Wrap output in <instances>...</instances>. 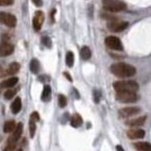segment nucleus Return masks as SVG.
<instances>
[{
  "label": "nucleus",
  "instance_id": "4",
  "mask_svg": "<svg viewBox=\"0 0 151 151\" xmlns=\"http://www.w3.org/2000/svg\"><path fill=\"white\" fill-rule=\"evenodd\" d=\"M116 99L122 103H134L138 100V95L134 92H117Z\"/></svg>",
  "mask_w": 151,
  "mask_h": 151
},
{
  "label": "nucleus",
  "instance_id": "2",
  "mask_svg": "<svg viewBox=\"0 0 151 151\" xmlns=\"http://www.w3.org/2000/svg\"><path fill=\"white\" fill-rule=\"evenodd\" d=\"M113 87L116 92H134L136 93L139 89L138 83L134 81H120L113 83Z\"/></svg>",
  "mask_w": 151,
  "mask_h": 151
},
{
  "label": "nucleus",
  "instance_id": "32",
  "mask_svg": "<svg viewBox=\"0 0 151 151\" xmlns=\"http://www.w3.org/2000/svg\"><path fill=\"white\" fill-rule=\"evenodd\" d=\"M6 76H7L6 70H4L2 67H1V66H0V78Z\"/></svg>",
  "mask_w": 151,
  "mask_h": 151
},
{
  "label": "nucleus",
  "instance_id": "36",
  "mask_svg": "<svg viewBox=\"0 0 151 151\" xmlns=\"http://www.w3.org/2000/svg\"><path fill=\"white\" fill-rule=\"evenodd\" d=\"M17 151H23V150H21V149H19V150H17Z\"/></svg>",
  "mask_w": 151,
  "mask_h": 151
},
{
  "label": "nucleus",
  "instance_id": "7",
  "mask_svg": "<svg viewBox=\"0 0 151 151\" xmlns=\"http://www.w3.org/2000/svg\"><path fill=\"white\" fill-rule=\"evenodd\" d=\"M14 47L7 40V37L5 36L2 38L0 44V57L9 56L14 52Z\"/></svg>",
  "mask_w": 151,
  "mask_h": 151
},
{
  "label": "nucleus",
  "instance_id": "34",
  "mask_svg": "<svg viewBox=\"0 0 151 151\" xmlns=\"http://www.w3.org/2000/svg\"><path fill=\"white\" fill-rule=\"evenodd\" d=\"M64 76H66V78L68 79V80L70 81H72V78H71V76H70V74H69V73L64 72Z\"/></svg>",
  "mask_w": 151,
  "mask_h": 151
},
{
  "label": "nucleus",
  "instance_id": "17",
  "mask_svg": "<svg viewBox=\"0 0 151 151\" xmlns=\"http://www.w3.org/2000/svg\"><path fill=\"white\" fill-rule=\"evenodd\" d=\"M21 66L18 62H12L9 65L8 69H6L7 76H12L17 73L19 71Z\"/></svg>",
  "mask_w": 151,
  "mask_h": 151
},
{
  "label": "nucleus",
  "instance_id": "27",
  "mask_svg": "<svg viewBox=\"0 0 151 151\" xmlns=\"http://www.w3.org/2000/svg\"><path fill=\"white\" fill-rule=\"evenodd\" d=\"M42 42L45 46H46L47 47H51L52 46V40L49 37L45 36L42 38Z\"/></svg>",
  "mask_w": 151,
  "mask_h": 151
},
{
  "label": "nucleus",
  "instance_id": "6",
  "mask_svg": "<svg viewBox=\"0 0 151 151\" xmlns=\"http://www.w3.org/2000/svg\"><path fill=\"white\" fill-rule=\"evenodd\" d=\"M0 23L9 28H14L17 26V19L13 14L0 12Z\"/></svg>",
  "mask_w": 151,
  "mask_h": 151
},
{
  "label": "nucleus",
  "instance_id": "35",
  "mask_svg": "<svg viewBox=\"0 0 151 151\" xmlns=\"http://www.w3.org/2000/svg\"><path fill=\"white\" fill-rule=\"evenodd\" d=\"M116 151H124V150L123 147L121 146L120 145H117L116 146Z\"/></svg>",
  "mask_w": 151,
  "mask_h": 151
},
{
  "label": "nucleus",
  "instance_id": "33",
  "mask_svg": "<svg viewBox=\"0 0 151 151\" xmlns=\"http://www.w3.org/2000/svg\"><path fill=\"white\" fill-rule=\"evenodd\" d=\"M33 3L36 6H42V0H32Z\"/></svg>",
  "mask_w": 151,
  "mask_h": 151
},
{
  "label": "nucleus",
  "instance_id": "15",
  "mask_svg": "<svg viewBox=\"0 0 151 151\" xmlns=\"http://www.w3.org/2000/svg\"><path fill=\"white\" fill-rule=\"evenodd\" d=\"M18 81H19V78L17 77H12V78L3 81L0 83V87L1 88H10L14 87L17 83Z\"/></svg>",
  "mask_w": 151,
  "mask_h": 151
},
{
  "label": "nucleus",
  "instance_id": "25",
  "mask_svg": "<svg viewBox=\"0 0 151 151\" xmlns=\"http://www.w3.org/2000/svg\"><path fill=\"white\" fill-rule=\"evenodd\" d=\"M58 104L59 106L61 107V108H64L66 106V104H67V100H66V98L64 96V95H59L58 96Z\"/></svg>",
  "mask_w": 151,
  "mask_h": 151
},
{
  "label": "nucleus",
  "instance_id": "3",
  "mask_svg": "<svg viewBox=\"0 0 151 151\" xmlns=\"http://www.w3.org/2000/svg\"><path fill=\"white\" fill-rule=\"evenodd\" d=\"M102 5L105 10L111 12H119L127 8L125 4L120 0H102Z\"/></svg>",
  "mask_w": 151,
  "mask_h": 151
},
{
  "label": "nucleus",
  "instance_id": "18",
  "mask_svg": "<svg viewBox=\"0 0 151 151\" xmlns=\"http://www.w3.org/2000/svg\"><path fill=\"white\" fill-rule=\"evenodd\" d=\"M83 124V119L80 114L75 113L71 117V125L74 128H78Z\"/></svg>",
  "mask_w": 151,
  "mask_h": 151
},
{
  "label": "nucleus",
  "instance_id": "5",
  "mask_svg": "<svg viewBox=\"0 0 151 151\" xmlns=\"http://www.w3.org/2000/svg\"><path fill=\"white\" fill-rule=\"evenodd\" d=\"M107 28L109 30L113 33H119L124 30L129 26V23L127 21H119L118 19H114L109 21L107 23Z\"/></svg>",
  "mask_w": 151,
  "mask_h": 151
},
{
  "label": "nucleus",
  "instance_id": "13",
  "mask_svg": "<svg viewBox=\"0 0 151 151\" xmlns=\"http://www.w3.org/2000/svg\"><path fill=\"white\" fill-rule=\"evenodd\" d=\"M146 116H139V117L126 121L125 124L129 127H134V128H135V127H142V126L145 124V122H146Z\"/></svg>",
  "mask_w": 151,
  "mask_h": 151
},
{
  "label": "nucleus",
  "instance_id": "21",
  "mask_svg": "<svg viewBox=\"0 0 151 151\" xmlns=\"http://www.w3.org/2000/svg\"><path fill=\"white\" fill-rule=\"evenodd\" d=\"M80 55L81 58L83 59V60H88V59L91 57V51L88 47L83 46L81 48V50Z\"/></svg>",
  "mask_w": 151,
  "mask_h": 151
},
{
  "label": "nucleus",
  "instance_id": "11",
  "mask_svg": "<svg viewBox=\"0 0 151 151\" xmlns=\"http://www.w3.org/2000/svg\"><path fill=\"white\" fill-rule=\"evenodd\" d=\"M23 126L22 123H19V124L17 126L16 129H14L12 134L9 137L8 140H7V143H17V142L19 141V138H21V134L23 133Z\"/></svg>",
  "mask_w": 151,
  "mask_h": 151
},
{
  "label": "nucleus",
  "instance_id": "24",
  "mask_svg": "<svg viewBox=\"0 0 151 151\" xmlns=\"http://www.w3.org/2000/svg\"><path fill=\"white\" fill-rule=\"evenodd\" d=\"M29 132L30 138H33L36 132V122L31 119H30L29 121Z\"/></svg>",
  "mask_w": 151,
  "mask_h": 151
},
{
  "label": "nucleus",
  "instance_id": "8",
  "mask_svg": "<svg viewBox=\"0 0 151 151\" xmlns=\"http://www.w3.org/2000/svg\"><path fill=\"white\" fill-rule=\"evenodd\" d=\"M105 45L110 49L117 51L123 50V45L119 38L115 36H108L105 40Z\"/></svg>",
  "mask_w": 151,
  "mask_h": 151
},
{
  "label": "nucleus",
  "instance_id": "19",
  "mask_svg": "<svg viewBox=\"0 0 151 151\" xmlns=\"http://www.w3.org/2000/svg\"><path fill=\"white\" fill-rule=\"evenodd\" d=\"M52 96V88L49 85H46L44 86L43 88L42 96H41V99L42 101L44 102H48L51 99Z\"/></svg>",
  "mask_w": 151,
  "mask_h": 151
},
{
  "label": "nucleus",
  "instance_id": "16",
  "mask_svg": "<svg viewBox=\"0 0 151 151\" xmlns=\"http://www.w3.org/2000/svg\"><path fill=\"white\" fill-rule=\"evenodd\" d=\"M21 107H22V102H21V98L18 97L12 102V105H11V110L13 114H17L21 111Z\"/></svg>",
  "mask_w": 151,
  "mask_h": 151
},
{
  "label": "nucleus",
  "instance_id": "12",
  "mask_svg": "<svg viewBox=\"0 0 151 151\" xmlns=\"http://www.w3.org/2000/svg\"><path fill=\"white\" fill-rule=\"evenodd\" d=\"M127 136L129 139L136 140L143 138L145 136V132L143 129H131L127 132Z\"/></svg>",
  "mask_w": 151,
  "mask_h": 151
},
{
  "label": "nucleus",
  "instance_id": "20",
  "mask_svg": "<svg viewBox=\"0 0 151 151\" xmlns=\"http://www.w3.org/2000/svg\"><path fill=\"white\" fill-rule=\"evenodd\" d=\"M17 127V125H16L15 122L14 120H9V121H7L5 122L4 125V132L6 133H11L12 132H14V129H16Z\"/></svg>",
  "mask_w": 151,
  "mask_h": 151
},
{
  "label": "nucleus",
  "instance_id": "9",
  "mask_svg": "<svg viewBox=\"0 0 151 151\" xmlns=\"http://www.w3.org/2000/svg\"><path fill=\"white\" fill-rule=\"evenodd\" d=\"M140 112H141V109L138 107H127L119 109V115L122 118L125 119L135 116V115L139 114Z\"/></svg>",
  "mask_w": 151,
  "mask_h": 151
},
{
  "label": "nucleus",
  "instance_id": "1",
  "mask_svg": "<svg viewBox=\"0 0 151 151\" xmlns=\"http://www.w3.org/2000/svg\"><path fill=\"white\" fill-rule=\"evenodd\" d=\"M110 71L115 76L121 78H130L136 73V69L134 66L124 62L112 64L110 66Z\"/></svg>",
  "mask_w": 151,
  "mask_h": 151
},
{
  "label": "nucleus",
  "instance_id": "23",
  "mask_svg": "<svg viewBox=\"0 0 151 151\" xmlns=\"http://www.w3.org/2000/svg\"><path fill=\"white\" fill-rule=\"evenodd\" d=\"M66 64L69 67H72L74 64V55L72 52L69 51L66 55Z\"/></svg>",
  "mask_w": 151,
  "mask_h": 151
},
{
  "label": "nucleus",
  "instance_id": "29",
  "mask_svg": "<svg viewBox=\"0 0 151 151\" xmlns=\"http://www.w3.org/2000/svg\"><path fill=\"white\" fill-rule=\"evenodd\" d=\"M16 146H17V143H8L5 148H4L3 151H13L14 149L16 148Z\"/></svg>",
  "mask_w": 151,
  "mask_h": 151
},
{
  "label": "nucleus",
  "instance_id": "22",
  "mask_svg": "<svg viewBox=\"0 0 151 151\" xmlns=\"http://www.w3.org/2000/svg\"><path fill=\"white\" fill-rule=\"evenodd\" d=\"M30 69L31 72L37 74L40 71V63L36 59H33L30 64Z\"/></svg>",
  "mask_w": 151,
  "mask_h": 151
},
{
  "label": "nucleus",
  "instance_id": "28",
  "mask_svg": "<svg viewBox=\"0 0 151 151\" xmlns=\"http://www.w3.org/2000/svg\"><path fill=\"white\" fill-rule=\"evenodd\" d=\"M100 98H101V93L98 90H95L93 92V99L95 103H98L100 102Z\"/></svg>",
  "mask_w": 151,
  "mask_h": 151
},
{
  "label": "nucleus",
  "instance_id": "14",
  "mask_svg": "<svg viewBox=\"0 0 151 151\" xmlns=\"http://www.w3.org/2000/svg\"><path fill=\"white\" fill-rule=\"evenodd\" d=\"M133 145L137 151H151V144L148 142H136Z\"/></svg>",
  "mask_w": 151,
  "mask_h": 151
},
{
  "label": "nucleus",
  "instance_id": "10",
  "mask_svg": "<svg viewBox=\"0 0 151 151\" xmlns=\"http://www.w3.org/2000/svg\"><path fill=\"white\" fill-rule=\"evenodd\" d=\"M45 15L42 11H37L35 13L33 19V26L35 31H39L42 28V23L44 22Z\"/></svg>",
  "mask_w": 151,
  "mask_h": 151
},
{
  "label": "nucleus",
  "instance_id": "31",
  "mask_svg": "<svg viewBox=\"0 0 151 151\" xmlns=\"http://www.w3.org/2000/svg\"><path fill=\"white\" fill-rule=\"evenodd\" d=\"M30 119L33 120V121L37 122H38L40 120V115L38 113H37V112H34L31 114V115H30Z\"/></svg>",
  "mask_w": 151,
  "mask_h": 151
},
{
  "label": "nucleus",
  "instance_id": "26",
  "mask_svg": "<svg viewBox=\"0 0 151 151\" xmlns=\"http://www.w3.org/2000/svg\"><path fill=\"white\" fill-rule=\"evenodd\" d=\"M17 93V91L15 89H9L4 94V98L6 100H11L14 97V95Z\"/></svg>",
  "mask_w": 151,
  "mask_h": 151
},
{
  "label": "nucleus",
  "instance_id": "30",
  "mask_svg": "<svg viewBox=\"0 0 151 151\" xmlns=\"http://www.w3.org/2000/svg\"><path fill=\"white\" fill-rule=\"evenodd\" d=\"M14 0H0V6H6L12 5Z\"/></svg>",
  "mask_w": 151,
  "mask_h": 151
}]
</instances>
